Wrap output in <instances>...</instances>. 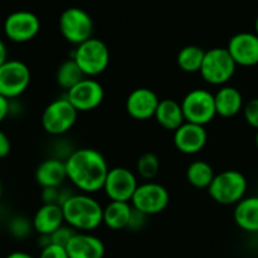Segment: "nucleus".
I'll use <instances>...</instances> for the list:
<instances>
[{"label": "nucleus", "instance_id": "f257e3e1", "mask_svg": "<svg viewBox=\"0 0 258 258\" xmlns=\"http://www.w3.org/2000/svg\"><path fill=\"white\" fill-rule=\"evenodd\" d=\"M68 180L80 192L95 194L103 190L109 166L105 157L94 148H79L64 158Z\"/></svg>", "mask_w": 258, "mask_h": 258}, {"label": "nucleus", "instance_id": "f03ea898", "mask_svg": "<svg viewBox=\"0 0 258 258\" xmlns=\"http://www.w3.org/2000/svg\"><path fill=\"white\" fill-rule=\"evenodd\" d=\"M61 207L64 223L76 232H91L103 224L104 208L90 194H74Z\"/></svg>", "mask_w": 258, "mask_h": 258}, {"label": "nucleus", "instance_id": "7ed1b4c3", "mask_svg": "<svg viewBox=\"0 0 258 258\" xmlns=\"http://www.w3.org/2000/svg\"><path fill=\"white\" fill-rule=\"evenodd\" d=\"M247 187V178L240 171L225 170L215 173L207 190L210 198L218 204L235 205L245 197Z\"/></svg>", "mask_w": 258, "mask_h": 258}, {"label": "nucleus", "instance_id": "20e7f679", "mask_svg": "<svg viewBox=\"0 0 258 258\" xmlns=\"http://www.w3.org/2000/svg\"><path fill=\"white\" fill-rule=\"evenodd\" d=\"M237 63L228 52L227 47H214L205 51L200 68V76L207 84L213 86L227 85L234 76Z\"/></svg>", "mask_w": 258, "mask_h": 258}, {"label": "nucleus", "instance_id": "39448f33", "mask_svg": "<svg viewBox=\"0 0 258 258\" xmlns=\"http://www.w3.org/2000/svg\"><path fill=\"white\" fill-rule=\"evenodd\" d=\"M73 58L86 78H95L108 69L110 52L105 42L91 37L76 46Z\"/></svg>", "mask_w": 258, "mask_h": 258}, {"label": "nucleus", "instance_id": "423d86ee", "mask_svg": "<svg viewBox=\"0 0 258 258\" xmlns=\"http://www.w3.org/2000/svg\"><path fill=\"white\" fill-rule=\"evenodd\" d=\"M79 111L66 96L54 99L42 113V128L51 136H62L70 132L78 120Z\"/></svg>", "mask_w": 258, "mask_h": 258}, {"label": "nucleus", "instance_id": "0eeeda50", "mask_svg": "<svg viewBox=\"0 0 258 258\" xmlns=\"http://www.w3.org/2000/svg\"><path fill=\"white\" fill-rule=\"evenodd\" d=\"M58 28L62 37L69 43L78 46L93 37L94 22L88 12L73 7L64 9L61 13L58 18Z\"/></svg>", "mask_w": 258, "mask_h": 258}, {"label": "nucleus", "instance_id": "6e6552de", "mask_svg": "<svg viewBox=\"0 0 258 258\" xmlns=\"http://www.w3.org/2000/svg\"><path fill=\"white\" fill-rule=\"evenodd\" d=\"M180 104L185 121L207 125L217 115L214 94L207 89L190 90Z\"/></svg>", "mask_w": 258, "mask_h": 258}, {"label": "nucleus", "instance_id": "1a4fd4ad", "mask_svg": "<svg viewBox=\"0 0 258 258\" xmlns=\"http://www.w3.org/2000/svg\"><path fill=\"white\" fill-rule=\"evenodd\" d=\"M131 204L136 210L148 217L160 214L170 204V192L161 183L146 181L137 186L131 199Z\"/></svg>", "mask_w": 258, "mask_h": 258}, {"label": "nucleus", "instance_id": "9d476101", "mask_svg": "<svg viewBox=\"0 0 258 258\" xmlns=\"http://www.w3.org/2000/svg\"><path fill=\"white\" fill-rule=\"evenodd\" d=\"M31 70L19 59H8L0 66V95L17 99L26 93L31 84Z\"/></svg>", "mask_w": 258, "mask_h": 258}, {"label": "nucleus", "instance_id": "9b49d317", "mask_svg": "<svg viewBox=\"0 0 258 258\" xmlns=\"http://www.w3.org/2000/svg\"><path fill=\"white\" fill-rule=\"evenodd\" d=\"M140 185L138 177L126 167L109 168L103 191L110 202H129Z\"/></svg>", "mask_w": 258, "mask_h": 258}, {"label": "nucleus", "instance_id": "f8f14e48", "mask_svg": "<svg viewBox=\"0 0 258 258\" xmlns=\"http://www.w3.org/2000/svg\"><path fill=\"white\" fill-rule=\"evenodd\" d=\"M41 31V22L34 13L18 11L9 14L4 22V34L14 43H27Z\"/></svg>", "mask_w": 258, "mask_h": 258}, {"label": "nucleus", "instance_id": "ddd939ff", "mask_svg": "<svg viewBox=\"0 0 258 258\" xmlns=\"http://www.w3.org/2000/svg\"><path fill=\"white\" fill-rule=\"evenodd\" d=\"M104 96L105 91L103 85L94 78L83 79L74 88L66 91V98L79 113H86L99 108Z\"/></svg>", "mask_w": 258, "mask_h": 258}, {"label": "nucleus", "instance_id": "4468645a", "mask_svg": "<svg viewBox=\"0 0 258 258\" xmlns=\"http://www.w3.org/2000/svg\"><path fill=\"white\" fill-rule=\"evenodd\" d=\"M208 132L205 125L185 121L173 132V145L183 155H197L207 146Z\"/></svg>", "mask_w": 258, "mask_h": 258}, {"label": "nucleus", "instance_id": "2eb2a0df", "mask_svg": "<svg viewBox=\"0 0 258 258\" xmlns=\"http://www.w3.org/2000/svg\"><path fill=\"white\" fill-rule=\"evenodd\" d=\"M228 52L237 66L252 68L258 64V36L250 32H240L229 39Z\"/></svg>", "mask_w": 258, "mask_h": 258}, {"label": "nucleus", "instance_id": "dca6fc26", "mask_svg": "<svg viewBox=\"0 0 258 258\" xmlns=\"http://www.w3.org/2000/svg\"><path fill=\"white\" fill-rule=\"evenodd\" d=\"M160 98L148 88H137L125 100V110L136 120H147L155 116Z\"/></svg>", "mask_w": 258, "mask_h": 258}, {"label": "nucleus", "instance_id": "f3484780", "mask_svg": "<svg viewBox=\"0 0 258 258\" xmlns=\"http://www.w3.org/2000/svg\"><path fill=\"white\" fill-rule=\"evenodd\" d=\"M64 248L69 258H103L105 254L103 240L89 232H76Z\"/></svg>", "mask_w": 258, "mask_h": 258}, {"label": "nucleus", "instance_id": "a211bd4d", "mask_svg": "<svg viewBox=\"0 0 258 258\" xmlns=\"http://www.w3.org/2000/svg\"><path fill=\"white\" fill-rule=\"evenodd\" d=\"M34 178L41 187H61L68 180L64 160L58 157L43 160L37 166Z\"/></svg>", "mask_w": 258, "mask_h": 258}, {"label": "nucleus", "instance_id": "6ab92c4d", "mask_svg": "<svg viewBox=\"0 0 258 258\" xmlns=\"http://www.w3.org/2000/svg\"><path fill=\"white\" fill-rule=\"evenodd\" d=\"M32 224L39 235H51L64 224L62 207L58 204H43L34 213Z\"/></svg>", "mask_w": 258, "mask_h": 258}, {"label": "nucleus", "instance_id": "aec40b11", "mask_svg": "<svg viewBox=\"0 0 258 258\" xmlns=\"http://www.w3.org/2000/svg\"><path fill=\"white\" fill-rule=\"evenodd\" d=\"M217 115L222 118H233L243 110V96L234 86L223 85L214 94Z\"/></svg>", "mask_w": 258, "mask_h": 258}, {"label": "nucleus", "instance_id": "412c9836", "mask_svg": "<svg viewBox=\"0 0 258 258\" xmlns=\"http://www.w3.org/2000/svg\"><path fill=\"white\" fill-rule=\"evenodd\" d=\"M233 218L242 230L258 233V197H244L237 203Z\"/></svg>", "mask_w": 258, "mask_h": 258}, {"label": "nucleus", "instance_id": "4be33fe9", "mask_svg": "<svg viewBox=\"0 0 258 258\" xmlns=\"http://www.w3.org/2000/svg\"><path fill=\"white\" fill-rule=\"evenodd\" d=\"M153 118L160 124V126H162L166 131H171V132H175L181 124L185 123V116H183L181 104L173 99L160 100Z\"/></svg>", "mask_w": 258, "mask_h": 258}, {"label": "nucleus", "instance_id": "5701e85b", "mask_svg": "<svg viewBox=\"0 0 258 258\" xmlns=\"http://www.w3.org/2000/svg\"><path fill=\"white\" fill-rule=\"evenodd\" d=\"M133 207L129 202H109L103 209V224L111 230H121L128 227Z\"/></svg>", "mask_w": 258, "mask_h": 258}, {"label": "nucleus", "instance_id": "b1692460", "mask_svg": "<svg viewBox=\"0 0 258 258\" xmlns=\"http://www.w3.org/2000/svg\"><path fill=\"white\" fill-rule=\"evenodd\" d=\"M215 172L209 162L197 160L191 162L186 168V180L195 188H208L214 178Z\"/></svg>", "mask_w": 258, "mask_h": 258}, {"label": "nucleus", "instance_id": "393cba45", "mask_svg": "<svg viewBox=\"0 0 258 258\" xmlns=\"http://www.w3.org/2000/svg\"><path fill=\"white\" fill-rule=\"evenodd\" d=\"M205 51L199 46L195 44H188V46L182 47L178 51L176 62L180 70L187 74L199 73L202 68L203 59H204Z\"/></svg>", "mask_w": 258, "mask_h": 258}, {"label": "nucleus", "instance_id": "a878e982", "mask_svg": "<svg viewBox=\"0 0 258 258\" xmlns=\"http://www.w3.org/2000/svg\"><path fill=\"white\" fill-rule=\"evenodd\" d=\"M85 78L86 76L79 68V64L74 61L73 57L62 62L56 71V83L59 88L66 91L70 90Z\"/></svg>", "mask_w": 258, "mask_h": 258}, {"label": "nucleus", "instance_id": "bb28decb", "mask_svg": "<svg viewBox=\"0 0 258 258\" xmlns=\"http://www.w3.org/2000/svg\"><path fill=\"white\" fill-rule=\"evenodd\" d=\"M160 158L152 152H146L141 156L136 163V171L141 178L146 181H151L160 172Z\"/></svg>", "mask_w": 258, "mask_h": 258}, {"label": "nucleus", "instance_id": "cd10ccee", "mask_svg": "<svg viewBox=\"0 0 258 258\" xmlns=\"http://www.w3.org/2000/svg\"><path fill=\"white\" fill-rule=\"evenodd\" d=\"M8 228L12 235H14L16 238H26L27 235L31 234L32 230H34L32 220L27 219L26 217H22V215L12 218Z\"/></svg>", "mask_w": 258, "mask_h": 258}, {"label": "nucleus", "instance_id": "c85d7f7f", "mask_svg": "<svg viewBox=\"0 0 258 258\" xmlns=\"http://www.w3.org/2000/svg\"><path fill=\"white\" fill-rule=\"evenodd\" d=\"M75 233L76 230L74 229V228H71L70 225H68L64 223L63 225H61L58 229L54 230V232L49 235V239H51V243H53V244L66 247Z\"/></svg>", "mask_w": 258, "mask_h": 258}, {"label": "nucleus", "instance_id": "c756f323", "mask_svg": "<svg viewBox=\"0 0 258 258\" xmlns=\"http://www.w3.org/2000/svg\"><path fill=\"white\" fill-rule=\"evenodd\" d=\"M243 115L248 125L258 129V98L252 99L243 106Z\"/></svg>", "mask_w": 258, "mask_h": 258}, {"label": "nucleus", "instance_id": "7c9ffc66", "mask_svg": "<svg viewBox=\"0 0 258 258\" xmlns=\"http://www.w3.org/2000/svg\"><path fill=\"white\" fill-rule=\"evenodd\" d=\"M39 258H69V254L64 247L49 243L48 245L42 248Z\"/></svg>", "mask_w": 258, "mask_h": 258}, {"label": "nucleus", "instance_id": "2f4dec72", "mask_svg": "<svg viewBox=\"0 0 258 258\" xmlns=\"http://www.w3.org/2000/svg\"><path fill=\"white\" fill-rule=\"evenodd\" d=\"M147 217L148 215L143 214V213L138 212L133 208V212L132 215H131V219H129L128 223V227L126 229H131V230H141L143 227L146 225V222H147Z\"/></svg>", "mask_w": 258, "mask_h": 258}, {"label": "nucleus", "instance_id": "473e14b6", "mask_svg": "<svg viewBox=\"0 0 258 258\" xmlns=\"http://www.w3.org/2000/svg\"><path fill=\"white\" fill-rule=\"evenodd\" d=\"M59 188L61 187H42L41 199L43 204L59 205Z\"/></svg>", "mask_w": 258, "mask_h": 258}, {"label": "nucleus", "instance_id": "72a5a7b5", "mask_svg": "<svg viewBox=\"0 0 258 258\" xmlns=\"http://www.w3.org/2000/svg\"><path fill=\"white\" fill-rule=\"evenodd\" d=\"M12 143L8 136L0 129V160L6 158L11 153Z\"/></svg>", "mask_w": 258, "mask_h": 258}, {"label": "nucleus", "instance_id": "f704fd0d", "mask_svg": "<svg viewBox=\"0 0 258 258\" xmlns=\"http://www.w3.org/2000/svg\"><path fill=\"white\" fill-rule=\"evenodd\" d=\"M11 113V100L6 96L0 95V124L7 119Z\"/></svg>", "mask_w": 258, "mask_h": 258}, {"label": "nucleus", "instance_id": "c9c22d12", "mask_svg": "<svg viewBox=\"0 0 258 258\" xmlns=\"http://www.w3.org/2000/svg\"><path fill=\"white\" fill-rule=\"evenodd\" d=\"M8 48L3 39L0 38V66L8 61Z\"/></svg>", "mask_w": 258, "mask_h": 258}, {"label": "nucleus", "instance_id": "e433bc0d", "mask_svg": "<svg viewBox=\"0 0 258 258\" xmlns=\"http://www.w3.org/2000/svg\"><path fill=\"white\" fill-rule=\"evenodd\" d=\"M6 258H34V257L32 254H29V253L17 250V252H13V253H11V254L7 255Z\"/></svg>", "mask_w": 258, "mask_h": 258}, {"label": "nucleus", "instance_id": "4c0bfd02", "mask_svg": "<svg viewBox=\"0 0 258 258\" xmlns=\"http://www.w3.org/2000/svg\"><path fill=\"white\" fill-rule=\"evenodd\" d=\"M254 33L258 36V16H257V18H255V22H254Z\"/></svg>", "mask_w": 258, "mask_h": 258}, {"label": "nucleus", "instance_id": "58836bf2", "mask_svg": "<svg viewBox=\"0 0 258 258\" xmlns=\"http://www.w3.org/2000/svg\"><path fill=\"white\" fill-rule=\"evenodd\" d=\"M254 142H255V147H257V150H258V129H257V132H255V137H254Z\"/></svg>", "mask_w": 258, "mask_h": 258}, {"label": "nucleus", "instance_id": "ea45409f", "mask_svg": "<svg viewBox=\"0 0 258 258\" xmlns=\"http://www.w3.org/2000/svg\"><path fill=\"white\" fill-rule=\"evenodd\" d=\"M2 195H3V185H2V180H0V199H2Z\"/></svg>", "mask_w": 258, "mask_h": 258}]
</instances>
